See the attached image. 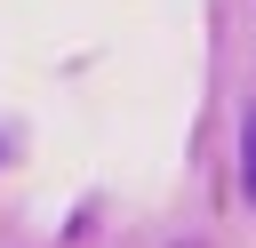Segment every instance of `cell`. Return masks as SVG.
Instances as JSON below:
<instances>
[{
	"instance_id": "6da1fadb",
	"label": "cell",
	"mask_w": 256,
	"mask_h": 248,
	"mask_svg": "<svg viewBox=\"0 0 256 248\" xmlns=\"http://www.w3.org/2000/svg\"><path fill=\"white\" fill-rule=\"evenodd\" d=\"M240 192H248V208H256V104L240 112Z\"/></svg>"
}]
</instances>
